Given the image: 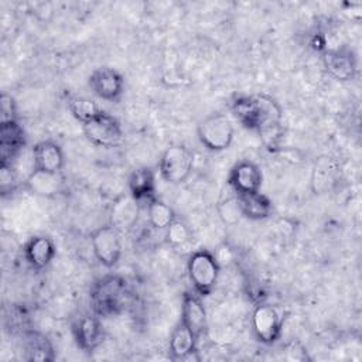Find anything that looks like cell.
<instances>
[{
    "instance_id": "8992f818",
    "label": "cell",
    "mask_w": 362,
    "mask_h": 362,
    "mask_svg": "<svg viewBox=\"0 0 362 362\" xmlns=\"http://www.w3.org/2000/svg\"><path fill=\"white\" fill-rule=\"evenodd\" d=\"M283 311L272 304H259L252 313V331L264 345L274 344L283 329Z\"/></svg>"
},
{
    "instance_id": "5bb4252c",
    "label": "cell",
    "mask_w": 362,
    "mask_h": 362,
    "mask_svg": "<svg viewBox=\"0 0 362 362\" xmlns=\"http://www.w3.org/2000/svg\"><path fill=\"white\" fill-rule=\"evenodd\" d=\"M72 334L78 348L83 352H92L103 341V327L99 318L90 314H83L75 321Z\"/></svg>"
},
{
    "instance_id": "30bf717a",
    "label": "cell",
    "mask_w": 362,
    "mask_h": 362,
    "mask_svg": "<svg viewBox=\"0 0 362 362\" xmlns=\"http://www.w3.org/2000/svg\"><path fill=\"white\" fill-rule=\"evenodd\" d=\"M226 182L235 195L257 192L263 184V174L256 163L242 160L230 168Z\"/></svg>"
},
{
    "instance_id": "7a4b0ae2",
    "label": "cell",
    "mask_w": 362,
    "mask_h": 362,
    "mask_svg": "<svg viewBox=\"0 0 362 362\" xmlns=\"http://www.w3.org/2000/svg\"><path fill=\"white\" fill-rule=\"evenodd\" d=\"M221 266L214 253L199 249L189 255L187 262V272L194 290L199 296H208L214 290Z\"/></svg>"
},
{
    "instance_id": "d4e9b609",
    "label": "cell",
    "mask_w": 362,
    "mask_h": 362,
    "mask_svg": "<svg viewBox=\"0 0 362 362\" xmlns=\"http://www.w3.org/2000/svg\"><path fill=\"white\" fill-rule=\"evenodd\" d=\"M192 239V233L191 229L188 228V225L180 219L173 221L167 229H165V242L171 246V247H182L185 245H188Z\"/></svg>"
},
{
    "instance_id": "7c38bea8",
    "label": "cell",
    "mask_w": 362,
    "mask_h": 362,
    "mask_svg": "<svg viewBox=\"0 0 362 362\" xmlns=\"http://www.w3.org/2000/svg\"><path fill=\"white\" fill-rule=\"evenodd\" d=\"M25 143V132L18 120L0 123V164H11Z\"/></svg>"
},
{
    "instance_id": "ac0fdd59",
    "label": "cell",
    "mask_w": 362,
    "mask_h": 362,
    "mask_svg": "<svg viewBox=\"0 0 362 362\" xmlns=\"http://www.w3.org/2000/svg\"><path fill=\"white\" fill-rule=\"evenodd\" d=\"M54 240L45 235L31 236L24 245V257L31 269L42 270L55 257Z\"/></svg>"
},
{
    "instance_id": "9c48e42d",
    "label": "cell",
    "mask_w": 362,
    "mask_h": 362,
    "mask_svg": "<svg viewBox=\"0 0 362 362\" xmlns=\"http://www.w3.org/2000/svg\"><path fill=\"white\" fill-rule=\"evenodd\" d=\"M88 86L98 98L117 102L124 92V78L115 68L99 66L88 76Z\"/></svg>"
},
{
    "instance_id": "52a82bcc",
    "label": "cell",
    "mask_w": 362,
    "mask_h": 362,
    "mask_svg": "<svg viewBox=\"0 0 362 362\" xmlns=\"http://www.w3.org/2000/svg\"><path fill=\"white\" fill-rule=\"evenodd\" d=\"M85 137L99 147H116L123 140V129L120 122L105 110L95 119L82 124Z\"/></svg>"
},
{
    "instance_id": "ba28073f",
    "label": "cell",
    "mask_w": 362,
    "mask_h": 362,
    "mask_svg": "<svg viewBox=\"0 0 362 362\" xmlns=\"http://www.w3.org/2000/svg\"><path fill=\"white\" fill-rule=\"evenodd\" d=\"M92 252L96 260L106 269H113L122 256L120 233L112 225L96 228L90 233Z\"/></svg>"
},
{
    "instance_id": "603a6c76",
    "label": "cell",
    "mask_w": 362,
    "mask_h": 362,
    "mask_svg": "<svg viewBox=\"0 0 362 362\" xmlns=\"http://www.w3.org/2000/svg\"><path fill=\"white\" fill-rule=\"evenodd\" d=\"M147 219L151 228L165 230L167 226L177 219V216L168 204L156 197L147 202Z\"/></svg>"
},
{
    "instance_id": "d6986e66",
    "label": "cell",
    "mask_w": 362,
    "mask_h": 362,
    "mask_svg": "<svg viewBox=\"0 0 362 362\" xmlns=\"http://www.w3.org/2000/svg\"><path fill=\"white\" fill-rule=\"evenodd\" d=\"M129 194L137 202H148L156 198V174L150 167L134 168L127 180Z\"/></svg>"
},
{
    "instance_id": "9a60e30c",
    "label": "cell",
    "mask_w": 362,
    "mask_h": 362,
    "mask_svg": "<svg viewBox=\"0 0 362 362\" xmlns=\"http://www.w3.org/2000/svg\"><path fill=\"white\" fill-rule=\"evenodd\" d=\"M139 204L130 194H123L115 199L109 212V225L119 233L129 232L139 219Z\"/></svg>"
},
{
    "instance_id": "6da1fadb",
    "label": "cell",
    "mask_w": 362,
    "mask_h": 362,
    "mask_svg": "<svg viewBox=\"0 0 362 362\" xmlns=\"http://www.w3.org/2000/svg\"><path fill=\"white\" fill-rule=\"evenodd\" d=\"M235 119L247 130L256 132L269 150H276L283 139V110L266 93L240 95L230 103Z\"/></svg>"
},
{
    "instance_id": "7402d4cb",
    "label": "cell",
    "mask_w": 362,
    "mask_h": 362,
    "mask_svg": "<svg viewBox=\"0 0 362 362\" xmlns=\"http://www.w3.org/2000/svg\"><path fill=\"white\" fill-rule=\"evenodd\" d=\"M24 359L27 361H54L55 352L51 341L41 332L30 331L24 337Z\"/></svg>"
},
{
    "instance_id": "3957f363",
    "label": "cell",
    "mask_w": 362,
    "mask_h": 362,
    "mask_svg": "<svg viewBox=\"0 0 362 362\" xmlns=\"http://www.w3.org/2000/svg\"><path fill=\"white\" fill-rule=\"evenodd\" d=\"M199 143L209 151H223L230 147L235 136V129L228 116L212 113L199 122L197 127Z\"/></svg>"
},
{
    "instance_id": "e0dca14e",
    "label": "cell",
    "mask_w": 362,
    "mask_h": 362,
    "mask_svg": "<svg viewBox=\"0 0 362 362\" xmlns=\"http://www.w3.org/2000/svg\"><path fill=\"white\" fill-rule=\"evenodd\" d=\"M24 188L38 197H57L65 188V178L61 173H47L31 170L24 180Z\"/></svg>"
},
{
    "instance_id": "4316f807",
    "label": "cell",
    "mask_w": 362,
    "mask_h": 362,
    "mask_svg": "<svg viewBox=\"0 0 362 362\" xmlns=\"http://www.w3.org/2000/svg\"><path fill=\"white\" fill-rule=\"evenodd\" d=\"M0 123L3 122H13V120H18L17 117V105L14 98L7 93L3 92L0 96Z\"/></svg>"
},
{
    "instance_id": "44dd1931",
    "label": "cell",
    "mask_w": 362,
    "mask_h": 362,
    "mask_svg": "<svg viewBox=\"0 0 362 362\" xmlns=\"http://www.w3.org/2000/svg\"><path fill=\"white\" fill-rule=\"evenodd\" d=\"M197 341L198 339L189 331V328L182 321H178V324L174 327L170 335V344H168L170 358L174 361L188 358L195 351Z\"/></svg>"
},
{
    "instance_id": "83f0119b",
    "label": "cell",
    "mask_w": 362,
    "mask_h": 362,
    "mask_svg": "<svg viewBox=\"0 0 362 362\" xmlns=\"http://www.w3.org/2000/svg\"><path fill=\"white\" fill-rule=\"evenodd\" d=\"M17 181H16V175L13 173V167L11 164H0V188H1V194L6 195L7 192L14 191Z\"/></svg>"
},
{
    "instance_id": "2e32d148",
    "label": "cell",
    "mask_w": 362,
    "mask_h": 362,
    "mask_svg": "<svg viewBox=\"0 0 362 362\" xmlns=\"http://www.w3.org/2000/svg\"><path fill=\"white\" fill-rule=\"evenodd\" d=\"M65 164L61 146L52 140H41L33 147V170L61 173Z\"/></svg>"
},
{
    "instance_id": "277c9868",
    "label": "cell",
    "mask_w": 362,
    "mask_h": 362,
    "mask_svg": "<svg viewBox=\"0 0 362 362\" xmlns=\"http://www.w3.org/2000/svg\"><path fill=\"white\" fill-rule=\"evenodd\" d=\"M194 168V154L184 144L168 146L158 161V173L168 184L184 182Z\"/></svg>"
},
{
    "instance_id": "4fadbf2b",
    "label": "cell",
    "mask_w": 362,
    "mask_h": 362,
    "mask_svg": "<svg viewBox=\"0 0 362 362\" xmlns=\"http://www.w3.org/2000/svg\"><path fill=\"white\" fill-rule=\"evenodd\" d=\"M180 321H182L189 328L197 339H199L202 334H205L208 327V315L201 298L197 294L189 291H185L182 294Z\"/></svg>"
},
{
    "instance_id": "ffe728a7",
    "label": "cell",
    "mask_w": 362,
    "mask_h": 362,
    "mask_svg": "<svg viewBox=\"0 0 362 362\" xmlns=\"http://www.w3.org/2000/svg\"><path fill=\"white\" fill-rule=\"evenodd\" d=\"M239 209L242 216L252 219V221H262L272 215L273 204L270 198L260 191L250 192V194H240L236 195Z\"/></svg>"
},
{
    "instance_id": "8fae6325",
    "label": "cell",
    "mask_w": 362,
    "mask_h": 362,
    "mask_svg": "<svg viewBox=\"0 0 362 362\" xmlns=\"http://www.w3.org/2000/svg\"><path fill=\"white\" fill-rule=\"evenodd\" d=\"M322 62L327 72L341 82L352 81L358 71L356 57L354 51L348 48L327 49L322 55Z\"/></svg>"
},
{
    "instance_id": "5b68a950",
    "label": "cell",
    "mask_w": 362,
    "mask_h": 362,
    "mask_svg": "<svg viewBox=\"0 0 362 362\" xmlns=\"http://www.w3.org/2000/svg\"><path fill=\"white\" fill-rule=\"evenodd\" d=\"M124 281L116 276H107L95 283L90 298L95 311L99 315L115 314L120 310L124 298Z\"/></svg>"
},
{
    "instance_id": "484cf974",
    "label": "cell",
    "mask_w": 362,
    "mask_h": 362,
    "mask_svg": "<svg viewBox=\"0 0 362 362\" xmlns=\"http://www.w3.org/2000/svg\"><path fill=\"white\" fill-rule=\"evenodd\" d=\"M218 212H219V216L223 221V223H226V225L236 223L242 218V212L239 209L236 195L229 197L223 202H221L218 206Z\"/></svg>"
},
{
    "instance_id": "cb8c5ba5",
    "label": "cell",
    "mask_w": 362,
    "mask_h": 362,
    "mask_svg": "<svg viewBox=\"0 0 362 362\" xmlns=\"http://www.w3.org/2000/svg\"><path fill=\"white\" fill-rule=\"evenodd\" d=\"M66 106H68V110L71 112V115L82 124L95 119L96 116H99L103 112L96 102H93L89 98L78 96V95L68 96Z\"/></svg>"
}]
</instances>
